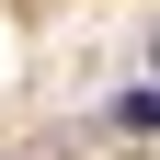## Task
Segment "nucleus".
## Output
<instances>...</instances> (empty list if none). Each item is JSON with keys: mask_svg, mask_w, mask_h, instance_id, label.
I'll return each instance as SVG.
<instances>
[{"mask_svg": "<svg viewBox=\"0 0 160 160\" xmlns=\"http://www.w3.org/2000/svg\"><path fill=\"white\" fill-rule=\"evenodd\" d=\"M160 126V92H149V80H126V92H114V137H126V149H137V137H149Z\"/></svg>", "mask_w": 160, "mask_h": 160, "instance_id": "obj_1", "label": "nucleus"}]
</instances>
